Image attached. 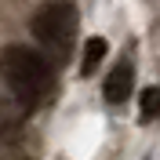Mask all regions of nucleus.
<instances>
[{
	"label": "nucleus",
	"instance_id": "obj_1",
	"mask_svg": "<svg viewBox=\"0 0 160 160\" xmlns=\"http://www.w3.org/2000/svg\"><path fill=\"white\" fill-rule=\"evenodd\" d=\"M0 73L8 80V88L26 102L44 98V91L51 88V66L40 51L26 48V44H11L0 51Z\"/></svg>",
	"mask_w": 160,
	"mask_h": 160
},
{
	"label": "nucleus",
	"instance_id": "obj_2",
	"mask_svg": "<svg viewBox=\"0 0 160 160\" xmlns=\"http://www.w3.org/2000/svg\"><path fill=\"white\" fill-rule=\"evenodd\" d=\"M29 29L44 48H51L58 58H66L69 55V40L77 33V11L69 4H48V8H40L33 15Z\"/></svg>",
	"mask_w": 160,
	"mask_h": 160
},
{
	"label": "nucleus",
	"instance_id": "obj_3",
	"mask_svg": "<svg viewBox=\"0 0 160 160\" xmlns=\"http://www.w3.org/2000/svg\"><path fill=\"white\" fill-rule=\"evenodd\" d=\"M131 88H135V69H131V62H117L109 73H106V84H102V98L109 102V106H120V102H128Z\"/></svg>",
	"mask_w": 160,
	"mask_h": 160
},
{
	"label": "nucleus",
	"instance_id": "obj_4",
	"mask_svg": "<svg viewBox=\"0 0 160 160\" xmlns=\"http://www.w3.org/2000/svg\"><path fill=\"white\" fill-rule=\"evenodd\" d=\"M106 51H109V44L102 37H91L88 44H84V55H80V77H91V73L102 66V58H106Z\"/></svg>",
	"mask_w": 160,
	"mask_h": 160
},
{
	"label": "nucleus",
	"instance_id": "obj_5",
	"mask_svg": "<svg viewBox=\"0 0 160 160\" xmlns=\"http://www.w3.org/2000/svg\"><path fill=\"white\" fill-rule=\"evenodd\" d=\"M138 109H142V120H157L160 117V88H146L142 91Z\"/></svg>",
	"mask_w": 160,
	"mask_h": 160
}]
</instances>
